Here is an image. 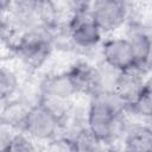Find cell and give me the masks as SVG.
I'll list each match as a JSON object with an SVG mask.
<instances>
[{
    "label": "cell",
    "instance_id": "cell-1",
    "mask_svg": "<svg viewBox=\"0 0 152 152\" xmlns=\"http://www.w3.org/2000/svg\"><path fill=\"white\" fill-rule=\"evenodd\" d=\"M52 52V28L40 23L21 34L13 58L28 74H36L45 65Z\"/></svg>",
    "mask_w": 152,
    "mask_h": 152
},
{
    "label": "cell",
    "instance_id": "cell-2",
    "mask_svg": "<svg viewBox=\"0 0 152 152\" xmlns=\"http://www.w3.org/2000/svg\"><path fill=\"white\" fill-rule=\"evenodd\" d=\"M69 33L75 52L87 53L101 46L103 33L90 13L89 1H80V7L69 27Z\"/></svg>",
    "mask_w": 152,
    "mask_h": 152
},
{
    "label": "cell",
    "instance_id": "cell-3",
    "mask_svg": "<svg viewBox=\"0 0 152 152\" xmlns=\"http://www.w3.org/2000/svg\"><path fill=\"white\" fill-rule=\"evenodd\" d=\"M133 7V4L119 0L89 1L90 13L103 36L126 26L132 19Z\"/></svg>",
    "mask_w": 152,
    "mask_h": 152
},
{
    "label": "cell",
    "instance_id": "cell-4",
    "mask_svg": "<svg viewBox=\"0 0 152 152\" xmlns=\"http://www.w3.org/2000/svg\"><path fill=\"white\" fill-rule=\"evenodd\" d=\"M125 37L134 53V66L148 72L152 62V27L142 20L131 19L126 25Z\"/></svg>",
    "mask_w": 152,
    "mask_h": 152
},
{
    "label": "cell",
    "instance_id": "cell-5",
    "mask_svg": "<svg viewBox=\"0 0 152 152\" xmlns=\"http://www.w3.org/2000/svg\"><path fill=\"white\" fill-rule=\"evenodd\" d=\"M24 133L36 142L45 145L61 135V121L39 104L30 109Z\"/></svg>",
    "mask_w": 152,
    "mask_h": 152
},
{
    "label": "cell",
    "instance_id": "cell-6",
    "mask_svg": "<svg viewBox=\"0 0 152 152\" xmlns=\"http://www.w3.org/2000/svg\"><path fill=\"white\" fill-rule=\"evenodd\" d=\"M101 59L118 70H126L135 64L133 50L125 36H113L103 39L101 46Z\"/></svg>",
    "mask_w": 152,
    "mask_h": 152
},
{
    "label": "cell",
    "instance_id": "cell-7",
    "mask_svg": "<svg viewBox=\"0 0 152 152\" xmlns=\"http://www.w3.org/2000/svg\"><path fill=\"white\" fill-rule=\"evenodd\" d=\"M147 78V71L138 66H132L121 71L114 91L129 107L146 88Z\"/></svg>",
    "mask_w": 152,
    "mask_h": 152
},
{
    "label": "cell",
    "instance_id": "cell-8",
    "mask_svg": "<svg viewBox=\"0 0 152 152\" xmlns=\"http://www.w3.org/2000/svg\"><path fill=\"white\" fill-rule=\"evenodd\" d=\"M43 96H55L62 99H76L77 90L66 70L51 71L39 77Z\"/></svg>",
    "mask_w": 152,
    "mask_h": 152
},
{
    "label": "cell",
    "instance_id": "cell-9",
    "mask_svg": "<svg viewBox=\"0 0 152 152\" xmlns=\"http://www.w3.org/2000/svg\"><path fill=\"white\" fill-rule=\"evenodd\" d=\"M65 70L78 95H88L90 97L95 93V64L87 59H77Z\"/></svg>",
    "mask_w": 152,
    "mask_h": 152
},
{
    "label": "cell",
    "instance_id": "cell-10",
    "mask_svg": "<svg viewBox=\"0 0 152 152\" xmlns=\"http://www.w3.org/2000/svg\"><path fill=\"white\" fill-rule=\"evenodd\" d=\"M122 141L124 152H152V126L129 124Z\"/></svg>",
    "mask_w": 152,
    "mask_h": 152
},
{
    "label": "cell",
    "instance_id": "cell-11",
    "mask_svg": "<svg viewBox=\"0 0 152 152\" xmlns=\"http://www.w3.org/2000/svg\"><path fill=\"white\" fill-rule=\"evenodd\" d=\"M30 109L31 108L28 106H26L23 101H20L17 97L11 101L2 102L1 113H0V124L8 126L17 132L24 133Z\"/></svg>",
    "mask_w": 152,
    "mask_h": 152
},
{
    "label": "cell",
    "instance_id": "cell-12",
    "mask_svg": "<svg viewBox=\"0 0 152 152\" xmlns=\"http://www.w3.org/2000/svg\"><path fill=\"white\" fill-rule=\"evenodd\" d=\"M121 74V70L112 66L104 61H99L95 63V93H106L114 91L118 78ZM93 94V95H94Z\"/></svg>",
    "mask_w": 152,
    "mask_h": 152
},
{
    "label": "cell",
    "instance_id": "cell-13",
    "mask_svg": "<svg viewBox=\"0 0 152 152\" xmlns=\"http://www.w3.org/2000/svg\"><path fill=\"white\" fill-rule=\"evenodd\" d=\"M21 82L18 72L10 65L2 63L0 69V101L6 102L17 97Z\"/></svg>",
    "mask_w": 152,
    "mask_h": 152
},
{
    "label": "cell",
    "instance_id": "cell-14",
    "mask_svg": "<svg viewBox=\"0 0 152 152\" xmlns=\"http://www.w3.org/2000/svg\"><path fill=\"white\" fill-rule=\"evenodd\" d=\"M71 141L76 152H110V146L95 135L88 127L75 134Z\"/></svg>",
    "mask_w": 152,
    "mask_h": 152
},
{
    "label": "cell",
    "instance_id": "cell-15",
    "mask_svg": "<svg viewBox=\"0 0 152 152\" xmlns=\"http://www.w3.org/2000/svg\"><path fill=\"white\" fill-rule=\"evenodd\" d=\"M75 103H76L75 99H62V97H55V96H43L40 104L62 122L69 115V113L72 110Z\"/></svg>",
    "mask_w": 152,
    "mask_h": 152
},
{
    "label": "cell",
    "instance_id": "cell-16",
    "mask_svg": "<svg viewBox=\"0 0 152 152\" xmlns=\"http://www.w3.org/2000/svg\"><path fill=\"white\" fill-rule=\"evenodd\" d=\"M127 113L135 114L140 118L152 120V89L147 86L139 97L128 107Z\"/></svg>",
    "mask_w": 152,
    "mask_h": 152
},
{
    "label": "cell",
    "instance_id": "cell-17",
    "mask_svg": "<svg viewBox=\"0 0 152 152\" xmlns=\"http://www.w3.org/2000/svg\"><path fill=\"white\" fill-rule=\"evenodd\" d=\"M5 152H40L37 142L26 133L18 132L13 137L10 146Z\"/></svg>",
    "mask_w": 152,
    "mask_h": 152
},
{
    "label": "cell",
    "instance_id": "cell-18",
    "mask_svg": "<svg viewBox=\"0 0 152 152\" xmlns=\"http://www.w3.org/2000/svg\"><path fill=\"white\" fill-rule=\"evenodd\" d=\"M42 152H76V151L70 139L59 135L53 140L49 141L48 144H45Z\"/></svg>",
    "mask_w": 152,
    "mask_h": 152
},
{
    "label": "cell",
    "instance_id": "cell-19",
    "mask_svg": "<svg viewBox=\"0 0 152 152\" xmlns=\"http://www.w3.org/2000/svg\"><path fill=\"white\" fill-rule=\"evenodd\" d=\"M146 86L150 88V89H152V74L148 76V78H147V83H146Z\"/></svg>",
    "mask_w": 152,
    "mask_h": 152
},
{
    "label": "cell",
    "instance_id": "cell-20",
    "mask_svg": "<svg viewBox=\"0 0 152 152\" xmlns=\"http://www.w3.org/2000/svg\"><path fill=\"white\" fill-rule=\"evenodd\" d=\"M148 5H150V10H151V11H152V2H150V4H148Z\"/></svg>",
    "mask_w": 152,
    "mask_h": 152
},
{
    "label": "cell",
    "instance_id": "cell-21",
    "mask_svg": "<svg viewBox=\"0 0 152 152\" xmlns=\"http://www.w3.org/2000/svg\"><path fill=\"white\" fill-rule=\"evenodd\" d=\"M150 71H151V74H152V62H151V66H150Z\"/></svg>",
    "mask_w": 152,
    "mask_h": 152
},
{
    "label": "cell",
    "instance_id": "cell-22",
    "mask_svg": "<svg viewBox=\"0 0 152 152\" xmlns=\"http://www.w3.org/2000/svg\"><path fill=\"white\" fill-rule=\"evenodd\" d=\"M150 125H151V126H152V120H151V124H150Z\"/></svg>",
    "mask_w": 152,
    "mask_h": 152
}]
</instances>
